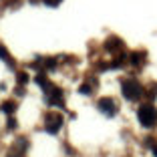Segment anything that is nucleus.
<instances>
[{"instance_id":"obj_1","label":"nucleus","mask_w":157,"mask_h":157,"mask_svg":"<svg viewBox=\"0 0 157 157\" xmlns=\"http://www.w3.org/2000/svg\"><path fill=\"white\" fill-rule=\"evenodd\" d=\"M137 117H139V123L149 129L157 121V111H155V107H151V105H141L137 111Z\"/></svg>"},{"instance_id":"obj_2","label":"nucleus","mask_w":157,"mask_h":157,"mask_svg":"<svg viewBox=\"0 0 157 157\" xmlns=\"http://www.w3.org/2000/svg\"><path fill=\"white\" fill-rule=\"evenodd\" d=\"M141 95H143V89H141V85H139L135 78H127V81L123 83V97L125 99L137 101Z\"/></svg>"},{"instance_id":"obj_3","label":"nucleus","mask_w":157,"mask_h":157,"mask_svg":"<svg viewBox=\"0 0 157 157\" xmlns=\"http://www.w3.org/2000/svg\"><path fill=\"white\" fill-rule=\"evenodd\" d=\"M97 107H99V111L105 113L107 117H115L117 115V105H115V101H113V99H109V97L99 99Z\"/></svg>"},{"instance_id":"obj_4","label":"nucleus","mask_w":157,"mask_h":157,"mask_svg":"<svg viewBox=\"0 0 157 157\" xmlns=\"http://www.w3.org/2000/svg\"><path fill=\"white\" fill-rule=\"evenodd\" d=\"M63 127V115L59 113H48L46 115V131L48 133H56Z\"/></svg>"},{"instance_id":"obj_5","label":"nucleus","mask_w":157,"mask_h":157,"mask_svg":"<svg viewBox=\"0 0 157 157\" xmlns=\"http://www.w3.org/2000/svg\"><path fill=\"white\" fill-rule=\"evenodd\" d=\"M105 48H107V51H111V52L119 51V48H121V40H119V38H109V40L105 42Z\"/></svg>"},{"instance_id":"obj_6","label":"nucleus","mask_w":157,"mask_h":157,"mask_svg":"<svg viewBox=\"0 0 157 157\" xmlns=\"http://www.w3.org/2000/svg\"><path fill=\"white\" fill-rule=\"evenodd\" d=\"M143 59H145V55L143 52H133V55H131V65H141V63H143Z\"/></svg>"},{"instance_id":"obj_7","label":"nucleus","mask_w":157,"mask_h":157,"mask_svg":"<svg viewBox=\"0 0 157 157\" xmlns=\"http://www.w3.org/2000/svg\"><path fill=\"white\" fill-rule=\"evenodd\" d=\"M14 109H16V105H14L12 101H8V103H4V105H2V111L8 113V115H10V113H14Z\"/></svg>"},{"instance_id":"obj_8","label":"nucleus","mask_w":157,"mask_h":157,"mask_svg":"<svg viewBox=\"0 0 157 157\" xmlns=\"http://www.w3.org/2000/svg\"><path fill=\"white\" fill-rule=\"evenodd\" d=\"M0 59L6 60V63H10V56H8V52H6V48L2 44H0Z\"/></svg>"},{"instance_id":"obj_9","label":"nucleus","mask_w":157,"mask_h":157,"mask_svg":"<svg viewBox=\"0 0 157 157\" xmlns=\"http://www.w3.org/2000/svg\"><path fill=\"white\" fill-rule=\"evenodd\" d=\"M26 81H28L26 73H20V75H18V83H22V85H24V83H26Z\"/></svg>"},{"instance_id":"obj_10","label":"nucleus","mask_w":157,"mask_h":157,"mask_svg":"<svg viewBox=\"0 0 157 157\" xmlns=\"http://www.w3.org/2000/svg\"><path fill=\"white\" fill-rule=\"evenodd\" d=\"M81 93H83V95H89V93H91V87H89V85H83V87H81Z\"/></svg>"},{"instance_id":"obj_11","label":"nucleus","mask_w":157,"mask_h":157,"mask_svg":"<svg viewBox=\"0 0 157 157\" xmlns=\"http://www.w3.org/2000/svg\"><path fill=\"white\" fill-rule=\"evenodd\" d=\"M44 2H46V4H48V6H56V4H59V2H60V0H44Z\"/></svg>"},{"instance_id":"obj_12","label":"nucleus","mask_w":157,"mask_h":157,"mask_svg":"<svg viewBox=\"0 0 157 157\" xmlns=\"http://www.w3.org/2000/svg\"><path fill=\"white\" fill-rule=\"evenodd\" d=\"M8 127H10V129H12V127H16V121H14V119H8Z\"/></svg>"},{"instance_id":"obj_13","label":"nucleus","mask_w":157,"mask_h":157,"mask_svg":"<svg viewBox=\"0 0 157 157\" xmlns=\"http://www.w3.org/2000/svg\"><path fill=\"white\" fill-rule=\"evenodd\" d=\"M8 157H22L20 153H16V151H12V153H8Z\"/></svg>"},{"instance_id":"obj_14","label":"nucleus","mask_w":157,"mask_h":157,"mask_svg":"<svg viewBox=\"0 0 157 157\" xmlns=\"http://www.w3.org/2000/svg\"><path fill=\"white\" fill-rule=\"evenodd\" d=\"M153 155L157 157V145H155V147H153Z\"/></svg>"}]
</instances>
